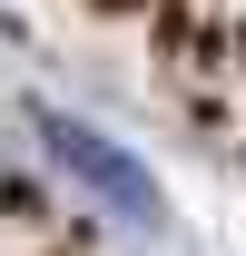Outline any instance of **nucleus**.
I'll list each match as a JSON object with an SVG mask.
<instances>
[{"mask_svg": "<svg viewBox=\"0 0 246 256\" xmlns=\"http://www.w3.org/2000/svg\"><path fill=\"white\" fill-rule=\"evenodd\" d=\"M40 148H50V158H60L69 178L98 197V207H118L128 226H158V188H148V168L128 158V148H108L98 128H79L69 108H40Z\"/></svg>", "mask_w": 246, "mask_h": 256, "instance_id": "nucleus-1", "label": "nucleus"}]
</instances>
